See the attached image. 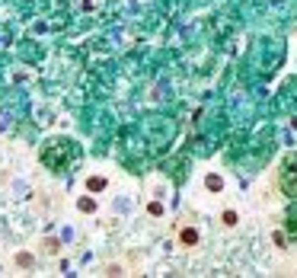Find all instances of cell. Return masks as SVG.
Segmentation results:
<instances>
[{"mask_svg": "<svg viewBox=\"0 0 297 278\" xmlns=\"http://www.w3.org/2000/svg\"><path fill=\"white\" fill-rule=\"evenodd\" d=\"M195 240H198V234H195V230H182V243H188V246H192Z\"/></svg>", "mask_w": 297, "mask_h": 278, "instance_id": "1", "label": "cell"}, {"mask_svg": "<svg viewBox=\"0 0 297 278\" xmlns=\"http://www.w3.org/2000/svg\"><path fill=\"white\" fill-rule=\"evenodd\" d=\"M224 224H227V227H233V224H237V211H224Z\"/></svg>", "mask_w": 297, "mask_h": 278, "instance_id": "2", "label": "cell"}]
</instances>
